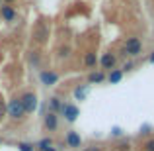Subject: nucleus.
<instances>
[{
    "instance_id": "f257e3e1",
    "label": "nucleus",
    "mask_w": 154,
    "mask_h": 151,
    "mask_svg": "<svg viewBox=\"0 0 154 151\" xmlns=\"http://www.w3.org/2000/svg\"><path fill=\"white\" fill-rule=\"evenodd\" d=\"M123 53L129 57H139L143 53V41L139 38H129L125 41V47H123Z\"/></svg>"
},
{
    "instance_id": "f03ea898",
    "label": "nucleus",
    "mask_w": 154,
    "mask_h": 151,
    "mask_svg": "<svg viewBox=\"0 0 154 151\" xmlns=\"http://www.w3.org/2000/svg\"><path fill=\"white\" fill-rule=\"evenodd\" d=\"M6 112H8V116L14 118V120H22L23 114H26V112H23V106H22V100H20V98H12L10 102H8Z\"/></svg>"
},
{
    "instance_id": "7ed1b4c3",
    "label": "nucleus",
    "mask_w": 154,
    "mask_h": 151,
    "mask_svg": "<svg viewBox=\"0 0 154 151\" xmlns=\"http://www.w3.org/2000/svg\"><path fill=\"white\" fill-rule=\"evenodd\" d=\"M20 100H22L23 112H35V110H37V96H35L33 92H26Z\"/></svg>"
},
{
    "instance_id": "20e7f679",
    "label": "nucleus",
    "mask_w": 154,
    "mask_h": 151,
    "mask_svg": "<svg viewBox=\"0 0 154 151\" xmlns=\"http://www.w3.org/2000/svg\"><path fill=\"white\" fill-rule=\"evenodd\" d=\"M33 38H35L37 43H45L47 38H49V26H47L45 22H39L33 30Z\"/></svg>"
},
{
    "instance_id": "39448f33",
    "label": "nucleus",
    "mask_w": 154,
    "mask_h": 151,
    "mask_svg": "<svg viewBox=\"0 0 154 151\" xmlns=\"http://www.w3.org/2000/svg\"><path fill=\"white\" fill-rule=\"evenodd\" d=\"M63 114H64V120L66 122H76L80 110L76 108L74 104H63Z\"/></svg>"
},
{
    "instance_id": "423d86ee",
    "label": "nucleus",
    "mask_w": 154,
    "mask_h": 151,
    "mask_svg": "<svg viewBox=\"0 0 154 151\" xmlns=\"http://www.w3.org/2000/svg\"><path fill=\"white\" fill-rule=\"evenodd\" d=\"M39 79H41V83L45 84V87H53V84L59 83V75H57V73H53V71H41Z\"/></svg>"
},
{
    "instance_id": "0eeeda50",
    "label": "nucleus",
    "mask_w": 154,
    "mask_h": 151,
    "mask_svg": "<svg viewBox=\"0 0 154 151\" xmlns=\"http://www.w3.org/2000/svg\"><path fill=\"white\" fill-rule=\"evenodd\" d=\"M115 63H117V57L113 55V53H103L102 59H100V65H102L103 69H109V71H113Z\"/></svg>"
},
{
    "instance_id": "6e6552de",
    "label": "nucleus",
    "mask_w": 154,
    "mask_h": 151,
    "mask_svg": "<svg viewBox=\"0 0 154 151\" xmlns=\"http://www.w3.org/2000/svg\"><path fill=\"white\" fill-rule=\"evenodd\" d=\"M80 143H82V140H80V136H78L76 132H68V133H66V145H68V147L78 149Z\"/></svg>"
},
{
    "instance_id": "1a4fd4ad",
    "label": "nucleus",
    "mask_w": 154,
    "mask_h": 151,
    "mask_svg": "<svg viewBox=\"0 0 154 151\" xmlns=\"http://www.w3.org/2000/svg\"><path fill=\"white\" fill-rule=\"evenodd\" d=\"M57 126H59V120H57V114H45V128L49 130V132H55L57 130Z\"/></svg>"
},
{
    "instance_id": "9d476101",
    "label": "nucleus",
    "mask_w": 154,
    "mask_h": 151,
    "mask_svg": "<svg viewBox=\"0 0 154 151\" xmlns=\"http://www.w3.org/2000/svg\"><path fill=\"white\" fill-rule=\"evenodd\" d=\"M0 14H2V18L6 20V22H14L16 20V12H14V8H10V6H2L0 8Z\"/></svg>"
},
{
    "instance_id": "9b49d317",
    "label": "nucleus",
    "mask_w": 154,
    "mask_h": 151,
    "mask_svg": "<svg viewBox=\"0 0 154 151\" xmlns=\"http://www.w3.org/2000/svg\"><path fill=\"white\" fill-rule=\"evenodd\" d=\"M88 80H90V84H98V83H103V80H105V73H103V71H94V73H90V77H88Z\"/></svg>"
},
{
    "instance_id": "f8f14e48",
    "label": "nucleus",
    "mask_w": 154,
    "mask_h": 151,
    "mask_svg": "<svg viewBox=\"0 0 154 151\" xmlns=\"http://www.w3.org/2000/svg\"><path fill=\"white\" fill-rule=\"evenodd\" d=\"M121 79H123V71H119V69H113V71L109 73V77H107V80L111 84H117Z\"/></svg>"
},
{
    "instance_id": "ddd939ff",
    "label": "nucleus",
    "mask_w": 154,
    "mask_h": 151,
    "mask_svg": "<svg viewBox=\"0 0 154 151\" xmlns=\"http://www.w3.org/2000/svg\"><path fill=\"white\" fill-rule=\"evenodd\" d=\"M96 63H98V57H96V53H86V55H84V65H86V67H96Z\"/></svg>"
},
{
    "instance_id": "4468645a",
    "label": "nucleus",
    "mask_w": 154,
    "mask_h": 151,
    "mask_svg": "<svg viewBox=\"0 0 154 151\" xmlns=\"http://www.w3.org/2000/svg\"><path fill=\"white\" fill-rule=\"evenodd\" d=\"M88 90H90V87H88V84H86V87H78L74 90V98L76 100H84V98H86V94H88Z\"/></svg>"
},
{
    "instance_id": "2eb2a0df",
    "label": "nucleus",
    "mask_w": 154,
    "mask_h": 151,
    "mask_svg": "<svg viewBox=\"0 0 154 151\" xmlns=\"http://www.w3.org/2000/svg\"><path fill=\"white\" fill-rule=\"evenodd\" d=\"M49 106H51V112H53V114H57L59 110H63V102H60L59 98H57V96L49 100Z\"/></svg>"
},
{
    "instance_id": "dca6fc26",
    "label": "nucleus",
    "mask_w": 154,
    "mask_h": 151,
    "mask_svg": "<svg viewBox=\"0 0 154 151\" xmlns=\"http://www.w3.org/2000/svg\"><path fill=\"white\" fill-rule=\"evenodd\" d=\"M37 147L41 149V151H49V149L53 147V140H51V137H43V140L39 141V145H37Z\"/></svg>"
},
{
    "instance_id": "f3484780",
    "label": "nucleus",
    "mask_w": 154,
    "mask_h": 151,
    "mask_svg": "<svg viewBox=\"0 0 154 151\" xmlns=\"http://www.w3.org/2000/svg\"><path fill=\"white\" fill-rule=\"evenodd\" d=\"M143 149H144V151H154V137H150V140H146V141H144Z\"/></svg>"
},
{
    "instance_id": "a211bd4d",
    "label": "nucleus",
    "mask_w": 154,
    "mask_h": 151,
    "mask_svg": "<svg viewBox=\"0 0 154 151\" xmlns=\"http://www.w3.org/2000/svg\"><path fill=\"white\" fill-rule=\"evenodd\" d=\"M18 149L20 151H33V145H29V143H20Z\"/></svg>"
},
{
    "instance_id": "6ab92c4d",
    "label": "nucleus",
    "mask_w": 154,
    "mask_h": 151,
    "mask_svg": "<svg viewBox=\"0 0 154 151\" xmlns=\"http://www.w3.org/2000/svg\"><path fill=\"white\" fill-rule=\"evenodd\" d=\"M82 151H102V147H98V145H90V147H84Z\"/></svg>"
},
{
    "instance_id": "aec40b11",
    "label": "nucleus",
    "mask_w": 154,
    "mask_h": 151,
    "mask_svg": "<svg viewBox=\"0 0 154 151\" xmlns=\"http://www.w3.org/2000/svg\"><path fill=\"white\" fill-rule=\"evenodd\" d=\"M4 114H6V104H4V102L0 100V118H2Z\"/></svg>"
},
{
    "instance_id": "412c9836",
    "label": "nucleus",
    "mask_w": 154,
    "mask_h": 151,
    "mask_svg": "<svg viewBox=\"0 0 154 151\" xmlns=\"http://www.w3.org/2000/svg\"><path fill=\"white\" fill-rule=\"evenodd\" d=\"M113 136H121V133H123V132H121V128H113Z\"/></svg>"
},
{
    "instance_id": "4be33fe9",
    "label": "nucleus",
    "mask_w": 154,
    "mask_h": 151,
    "mask_svg": "<svg viewBox=\"0 0 154 151\" xmlns=\"http://www.w3.org/2000/svg\"><path fill=\"white\" fill-rule=\"evenodd\" d=\"M148 63H154V51L150 53V57H148Z\"/></svg>"
},
{
    "instance_id": "5701e85b",
    "label": "nucleus",
    "mask_w": 154,
    "mask_h": 151,
    "mask_svg": "<svg viewBox=\"0 0 154 151\" xmlns=\"http://www.w3.org/2000/svg\"><path fill=\"white\" fill-rule=\"evenodd\" d=\"M4 2H14V0H4Z\"/></svg>"
}]
</instances>
